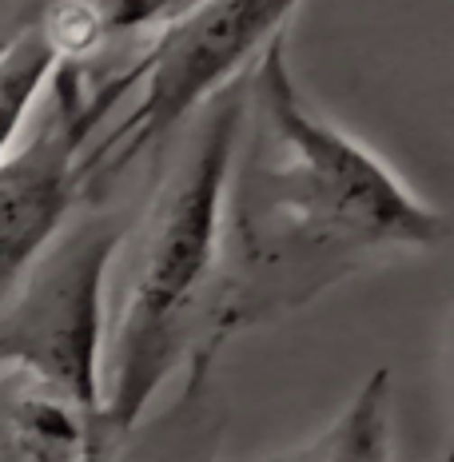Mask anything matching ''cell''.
<instances>
[{
  "label": "cell",
  "mask_w": 454,
  "mask_h": 462,
  "mask_svg": "<svg viewBox=\"0 0 454 462\" xmlns=\"http://www.w3.org/2000/svg\"><path fill=\"white\" fill-rule=\"evenodd\" d=\"M247 156L231 163L224 252L239 275L224 287V331L299 307L386 252H439L450 224L359 136L303 100L279 32L247 76Z\"/></svg>",
  "instance_id": "cell-1"
},
{
  "label": "cell",
  "mask_w": 454,
  "mask_h": 462,
  "mask_svg": "<svg viewBox=\"0 0 454 462\" xmlns=\"http://www.w3.org/2000/svg\"><path fill=\"white\" fill-rule=\"evenodd\" d=\"M247 124V80H236L196 112V128L160 180L136 231L124 303L104 387L108 442H124L148 415L152 399L191 351L199 311L224 331V219L227 180Z\"/></svg>",
  "instance_id": "cell-2"
},
{
  "label": "cell",
  "mask_w": 454,
  "mask_h": 462,
  "mask_svg": "<svg viewBox=\"0 0 454 462\" xmlns=\"http://www.w3.org/2000/svg\"><path fill=\"white\" fill-rule=\"evenodd\" d=\"M120 219H69L0 300V363L41 374L104 422V287ZM108 430V427H104Z\"/></svg>",
  "instance_id": "cell-3"
},
{
  "label": "cell",
  "mask_w": 454,
  "mask_h": 462,
  "mask_svg": "<svg viewBox=\"0 0 454 462\" xmlns=\"http://www.w3.org/2000/svg\"><path fill=\"white\" fill-rule=\"evenodd\" d=\"M299 0H199L156 28L136 60V104L92 148V180L140 160L152 143L188 124L287 28Z\"/></svg>",
  "instance_id": "cell-4"
},
{
  "label": "cell",
  "mask_w": 454,
  "mask_h": 462,
  "mask_svg": "<svg viewBox=\"0 0 454 462\" xmlns=\"http://www.w3.org/2000/svg\"><path fill=\"white\" fill-rule=\"evenodd\" d=\"M132 88L136 60L96 80L84 64H60L52 72L41 124L0 160V300L72 219L80 191L92 184L96 132Z\"/></svg>",
  "instance_id": "cell-5"
},
{
  "label": "cell",
  "mask_w": 454,
  "mask_h": 462,
  "mask_svg": "<svg viewBox=\"0 0 454 462\" xmlns=\"http://www.w3.org/2000/svg\"><path fill=\"white\" fill-rule=\"evenodd\" d=\"M104 422L41 374L0 363V462H108Z\"/></svg>",
  "instance_id": "cell-6"
},
{
  "label": "cell",
  "mask_w": 454,
  "mask_h": 462,
  "mask_svg": "<svg viewBox=\"0 0 454 462\" xmlns=\"http://www.w3.org/2000/svg\"><path fill=\"white\" fill-rule=\"evenodd\" d=\"M292 462H394L391 371L375 367L331 427Z\"/></svg>",
  "instance_id": "cell-7"
},
{
  "label": "cell",
  "mask_w": 454,
  "mask_h": 462,
  "mask_svg": "<svg viewBox=\"0 0 454 462\" xmlns=\"http://www.w3.org/2000/svg\"><path fill=\"white\" fill-rule=\"evenodd\" d=\"M52 72L56 60L36 28H24L21 36L0 44V160L16 148L28 116L44 100Z\"/></svg>",
  "instance_id": "cell-8"
},
{
  "label": "cell",
  "mask_w": 454,
  "mask_h": 462,
  "mask_svg": "<svg viewBox=\"0 0 454 462\" xmlns=\"http://www.w3.org/2000/svg\"><path fill=\"white\" fill-rule=\"evenodd\" d=\"M32 28L52 52L56 69L60 64H88L112 41L104 0H48Z\"/></svg>",
  "instance_id": "cell-9"
},
{
  "label": "cell",
  "mask_w": 454,
  "mask_h": 462,
  "mask_svg": "<svg viewBox=\"0 0 454 462\" xmlns=\"http://www.w3.org/2000/svg\"><path fill=\"white\" fill-rule=\"evenodd\" d=\"M199 0H104V13H108V32L112 36H128L144 32V28H160L171 16L196 8Z\"/></svg>",
  "instance_id": "cell-10"
}]
</instances>
